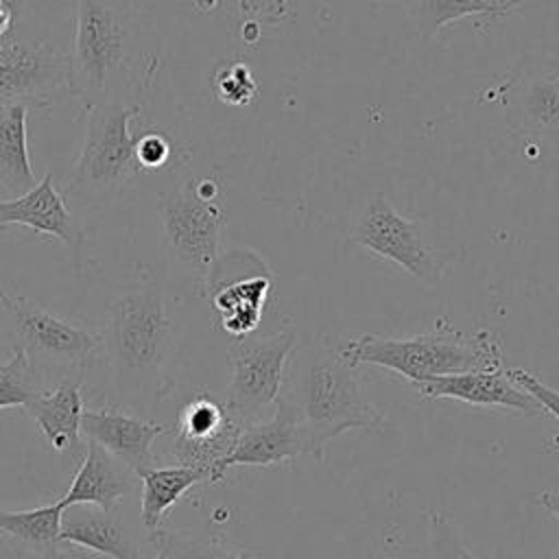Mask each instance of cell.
I'll use <instances>...</instances> for the list:
<instances>
[{
    "label": "cell",
    "mask_w": 559,
    "mask_h": 559,
    "mask_svg": "<svg viewBox=\"0 0 559 559\" xmlns=\"http://www.w3.org/2000/svg\"><path fill=\"white\" fill-rule=\"evenodd\" d=\"M207 483L199 469L186 465L153 467L140 476V522L151 542L164 531V518L192 487Z\"/></svg>",
    "instance_id": "7402d4cb"
},
{
    "label": "cell",
    "mask_w": 559,
    "mask_h": 559,
    "mask_svg": "<svg viewBox=\"0 0 559 559\" xmlns=\"http://www.w3.org/2000/svg\"><path fill=\"white\" fill-rule=\"evenodd\" d=\"M507 376L518 386H522L528 395H533L542 404V408L546 413H550L559 421V391L557 389H552L550 384L542 382L535 373H531L526 369H507Z\"/></svg>",
    "instance_id": "f546056e"
},
{
    "label": "cell",
    "mask_w": 559,
    "mask_h": 559,
    "mask_svg": "<svg viewBox=\"0 0 559 559\" xmlns=\"http://www.w3.org/2000/svg\"><path fill=\"white\" fill-rule=\"evenodd\" d=\"M44 389H48L46 382L24 352L13 349L11 358L0 365V411L11 406L26 408Z\"/></svg>",
    "instance_id": "484cf974"
},
{
    "label": "cell",
    "mask_w": 559,
    "mask_h": 559,
    "mask_svg": "<svg viewBox=\"0 0 559 559\" xmlns=\"http://www.w3.org/2000/svg\"><path fill=\"white\" fill-rule=\"evenodd\" d=\"M61 544L79 546L111 559H151L122 504L111 509L72 504L61 515Z\"/></svg>",
    "instance_id": "9a60e30c"
},
{
    "label": "cell",
    "mask_w": 559,
    "mask_h": 559,
    "mask_svg": "<svg viewBox=\"0 0 559 559\" xmlns=\"http://www.w3.org/2000/svg\"><path fill=\"white\" fill-rule=\"evenodd\" d=\"M221 181L207 175H183L157 197V225L168 260L207 295L221 260L225 231Z\"/></svg>",
    "instance_id": "8992f818"
},
{
    "label": "cell",
    "mask_w": 559,
    "mask_h": 559,
    "mask_svg": "<svg viewBox=\"0 0 559 559\" xmlns=\"http://www.w3.org/2000/svg\"><path fill=\"white\" fill-rule=\"evenodd\" d=\"M352 242L376 258L397 264L402 271L426 284L439 282L454 260L452 253L430 245L421 234L419 223L402 216L380 190L369 194L356 227L352 229Z\"/></svg>",
    "instance_id": "9c48e42d"
},
{
    "label": "cell",
    "mask_w": 559,
    "mask_h": 559,
    "mask_svg": "<svg viewBox=\"0 0 559 559\" xmlns=\"http://www.w3.org/2000/svg\"><path fill=\"white\" fill-rule=\"evenodd\" d=\"M242 426L207 391L197 393L177 415L175 426L166 428L173 465L199 469L207 483L225 478V461L231 454Z\"/></svg>",
    "instance_id": "30bf717a"
},
{
    "label": "cell",
    "mask_w": 559,
    "mask_h": 559,
    "mask_svg": "<svg viewBox=\"0 0 559 559\" xmlns=\"http://www.w3.org/2000/svg\"><path fill=\"white\" fill-rule=\"evenodd\" d=\"M507 122L518 133L559 142V66L522 59L498 90Z\"/></svg>",
    "instance_id": "7c38bea8"
},
{
    "label": "cell",
    "mask_w": 559,
    "mask_h": 559,
    "mask_svg": "<svg viewBox=\"0 0 559 559\" xmlns=\"http://www.w3.org/2000/svg\"><path fill=\"white\" fill-rule=\"evenodd\" d=\"M155 548L168 559H258L249 552L236 550L218 533H192V531H159Z\"/></svg>",
    "instance_id": "d4e9b609"
},
{
    "label": "cell",
    "mask_w": 559,
    "mask_h": 559,
    "mask_svg": "<svg viewBox=\"0 0 559 559\" xmlns=\"http://www.w3.org/2000/svg\"><path fill=\"white\" fill-rule=\"evenodd\" d=\"M70 94V55L48 46L0 39V107L48 109Z\"/></svg>",
    "instance_id": "8fae6325"
},
{
    "label": "cell",
    "mask_w": 559,
    "mask_h": 559,
    "mask_svg": "<svg viewBox=\"0 0 559 559\" xmlns=\"http://www.w3.org/2000/svg\"><path fill=\"white\" fill-rule=\"evenodd\" d=\"M421 44H430L435 35L454 20L467 15H504L485 0H402Z\"/></svg>",
    "instance_id": "cb8c5ba5"
},
{
    "label": "cell",
    "mask_w": 559,
    "mask_h": 559,
    "mask_svg": "<svg viewBox=\"0 0 559 559\" xmlns=\"http://www.w3.org/2000/svg\"><path fill=\"white\" fill-rule=\"evenodd\" d=\"M98 356L107 369L105 406L151 413L173 389L175 321L159 280L127 288L109 301Z\"/></svg>",
    "instance_id": "6da1fadb"
},
{
    "label": "cell",
    "mask_w": 559,
    "mask_h": 559,
    "mask_svg": "<svg viewBox=\"0 0 559 559\" xmlns=\"http://www.w3.org/2000/svg\"><path fill=\"white\" fill-rule=\"evenodd\" d=\"M212 90L216 98L225 105L242 107L258 96V83L253 72L242 61H229L214 70Z\"/></svg>",
    "instance_id": "4316f807"
},
{
    "label": "cell",
    "mask_w": 559,
    "mask_h": 559,
    "mask_svg": "<svg viewBox=\"0 0 559 559\" xmlns=\"http://www.w3.org/2000/svg\"><path fill=\"white\" fill-rule=\"evenodd\" d=\"M166 428L168 426L164 424L142 419L114 406L85 408L81 415V432L138 476L155 467L153 443L166 432Z\"/></svg>",
    "instance_id": "4fadbf2b"
},
{
    "label": "cell",
    "mask_w": 559,
    "mask_h": 559,
    "mask_svg": "<svg viewBox=\"0 0 559 559\" xmlns=\"http://www.w3.org/2000/svg\"><path fill=\"white\" fill-rule=\"evenodd\" d=\"M138 489L140 476L111 456L105 448L87 439L76 474L59 502L63 507L90 504L111 509L122 504V500L133 496Z\"/></svg>",
    "instance_id": "d6986e66"
},
{
    "label": "cell",
    "mask_w": 559,
    "mask_h": 559,
    "mask_svg": "<svg viewBox=\"0 0 559 559\" xmlns=\"http://www.w3.org/2000/svg\"><path fill=\"white\" fill-rule=\"evenodd\" d=\"M299 343L297 330L286 328L269 336H242L229 345L227 411L245 428L275 413L284 386L288 356Z\"/></svg>",
    "instance_id": "ba28073f"
},
{
    "label": "cell",
    "mask_w": 559,
    "mask_h": 559,
    "mask_svg": "<svg viewBox=\"0 0 559 559\" xmlns=\"http://www.w3.org/2000/svg\"><path fill=\"white\" fill-rule=\"evenodd\" d=\"M140 111L138 100L118 96L85 105V138L61 192L72 214L109 207L144 177L135 159L138 133L131 131V120Z\"/></svg>",
    "instance_id": "277c9868"
},
{
    "label": "cell",
    "mask_w": 559,
    "mask_h": 559,
    "mask_svg": "<svg viewBox=\"0 0 559 559\" xmlns=\"http://www.w3.org/2000/svg\"><path fill=\"white\" fill-rule=\"evenodd\" d=\"M356 369L321 343L306 349L297 343L288 356L282 395L297 406L314 459H323L328 443L347 430H386V417L367 402Z\"/></svg>",
    "instance_id": "3957f363"
},
{
    "label": "cell",
    "mask_w": 559,
    "mask_h": 559,
    "mask_svg": "<svg viewBox=\"0 0 559 559\" xmlns=\"http://www.w3.org/2000/svg\"><path fill=\"white\" fill-rule=\"evenodd\" d=\"M430 559H485L461 535L445 513H430Z\"/></svg>",
    "instance_id": "83f0119b"
},
{
    "label": "cell",
    "mask_w": 559,
    "mask_h": 559,
    "mask_svg": "<svg viewBox=\"0 0 559 559\" xmlns=\"http://www.w3.org/2000/svg\"><path fill=\"white\" fill-rule=\"evenodd\" d=\"M336 352L349 367L376 365L404 376L413 384L439 376L504 369L502 349L493 334L483 330L467 336L448 323L408 338L362 334L345 341Z\"/></svg>",
    "instance_id": "5b68a950"
},
{
    "label": "cell",
    "mask_w": 559,
    "mask_h": 559,
    "mask_svg": "<svg viewBox=\"0 0 559 559\" xmlns=\"http://www.w3.org/2000/svg\"><path fill=\"white\" fill-rule=\"evenodd\" d=\"M269 295L271 275L264 262L238 275L214 271L207 286V297L218 312L221 328L234 338L249 336L260 325Z\"/></svg>",
    "instance_id": "ac0fdd59"
},
{
    "label": "cell",
    "mask_w": 559,
    "mask_h": 559,
    "mask_svg": "<svg viewBox=\"0 0 559 559\" xmlns=\"http://www.w3.org/2000/svg\"><path fill=\"white\" fill-rule=\"evenodd\" d=\"M424 400H459L476 406L511 408L528 417H539L546 411L542 404L518 386L507 369L496 371H465L452 376H439L415 384Z\"/></svg>",
    "instance_id": "2e32d148"
},
{
    "label": "cell",
    "mask_w": 559,
    "mask_h": 559,
    "mask_svg": "<svg viewBox=\"0 0 559 559\" xmlns=\"http://www.w3.org/2000/svg\"><path fill=\"white\" fill-rule=\"evenodd\" d=\"M22 225L35 234L50 236L81 255V229L70 212L63 194L55 188L52 175L46 173L28 192L0 201V234L4 227Z\"/></svg>",
    "instance_id": "e0dca14e"
},
{
    "label": "cell",
    "mask_w": 559,
    "mask_h": 559,
    "mask_svg": "<svg viewBox=\"0 0 559 559\" xmlns=\"http://www.w3.org/2000/svg\"><path fill=\"white\" fill-rule=\"evenodd\" d=\"M13 2H17V0H13Z\"/></svg>",
    "instance_id": "d590c367"
},
{
    "label": "cell",
    "mask_w": 559,
    "mask_h": 559,
    "mask_svg": "<svg viewBox=\"0 0 559 559\" xmlns=\"http://www.w3.org/2000/svg\"><path fill=\"white\" fill-rule=\"evenodd\" d=\"M288 0H238V7L247 15H260L277 22L284 15Z\"/></svg>",
    "instance_id": "4dcf8cb0"
},
{
    "label": "cell",
    "mask_w": 559,
    "mask_h": 559,
    "mask_svg": "<svg viewBox=\"0 0 559 559\" xmlns=\"http://www.w3.org/2000/svg\"><path fill=\"white\" fill-rule=\"evenodd\" d=\"M63 504H52L9 511L0 509V535L17 550L37 559H57L61 548V515Z\"/></svg>",
    "instance_id": "44dd1931"
},
{
    "label": "cell",
    "mask_w": 559,
    "mask_h": 559,
    "mask_svg": "<svg viewBox=\"0 0 559 559\" xmlns=\"http://www.w3.org/2000/svg\"><path fill=\"white\" fill-rule=\"evenodd\" d=\"M135 159L144 175L159 173L166 166L175 164V148L164 133H159L155 129H146V131L138 133Z\"/></svg>",
    "instance_id": "f1b7e54d"
},
{
    "label": "cell",
    "mask_w": 559,
    "mask_h": 559,
    "mask_svg": "<svg viewBox=\"0 0 559 559\" xmlns=\"http://www.w3.org/2000/svg\"><path fill=\"white\" fill-rule=\"evenodd\" d=\"M138 13L116 0H74L70 94L87 103L129 98L148 83L159 59L142 44ZM131 100V98H129Z\"/></svg>",
    "instance_id": "7a4b0ae2"
},
{
    "label": "cell",
    "mask_w": 559,
    "mask_h": 559,
    "mask_svg": "<svg viewBox=\"0 0 559 559\" xmlns=\"http://www.w3.org/2000/svg\"><path fill=\"white\" fill-rule=\"evenodd\" d=\"M485 2H489L491 7H496V9H500V11H504V13H509L513 7H518L522 0H485Z\"/></svg>",
    "instance_id": "836d02e7"
},
{
    "label": "cell",
    "mask_w": 559,
    "mask_h": 559,
    "mask_svg": "<svg viewBox=\"0 0 559 559\" xmlns=\"http://www.w3.org/2000/svg\"><path fill=\"white\" fill-rule=\"evenodd\" d=\"M151 559H168V557H166L162 550H157V552H155Z\"/></svg>",
    "instance_id": "e575fe53"
},
{
    "label": "cell",
    "mask_w": 559,
    "mask_h": 559,
    "mask_svg": "<svg viewBox=\"0 0 559 559\" xmlns=\"http://www.w3.org/2000/svg\"><path fill=\"white\" fill-rule=\"evenodd\" d=\"M15 4L13 0H0V39L11 35L15 22Z\"/></svg>",
    "instance_id": "1f68e13d"
},
{
    "label": "cell",
    "mask_w": 559,
    "mask_h": 559,
    "mask_svg": "<svg viewBox=\"0 0 559 559\" xmlns=\"http://www.w3.org/2000/svg\"><path fill=\"white\" fill-rule=\"evenodd\" d=\"M24 105L0 107V194L15 199L28 192L35 183V170L28 153Z\"/></svg>",
    "instance_id": "603a6c76"
},
{
    "label": "cell",
    "mask_w": 559,
    "mask_h": 559,
    "mask_svg": "<svg viewBox=\"0 0 559 559\" xmlns=\"http://www.w3.org/2000/svg\"><path fill=\"white\" fill-rule=\"evenodd\" d=\"M537 500H539V504H542L546 511H550V513L559 520V491L544 489V491H539Z\"/></svg>",
    "instance_id": "d6a6232c"
},
{
    "label": "cell",
    "mask_w": 559,
    "mask_h": 559,
    "mask_svg": "<svg viewBox=\"0 0 559 559\" xmlns=\"http://www.w3.org/2000/svg\"><path fill=\"white\" fill-rule=\"evenodd\" d=\"M24 411L55 450L70 452L74 459L81 456V415L85 411L81 382L63 380L44 389Z\"/></svg>",
    "instance_id": "ffe728a7"
},
{
    "label": "cell",
    "mask_w": 559,
    "mask_h": 559,
    "mask_svg": "<svg viewBox=\"0 0 559 559\" xmlns=\"http://www.w3.org/2000/svg\"><path fill=\"white\" fill-rule=\"evenodd\" d=\"M0 334L11 349L26 354L46 386H55L63 380L83 382L85 369L100 354V330L70 321L2 286Z\"/></svg>",
    "instance_id": "52a82bcc"
},
{
    "label": "cell",
    "mask_w": 559,
    "mask_h": 559,
    "mask_svg": "<svg viewBox=\"0 0 559 559\" xmlns=\"http://www.w3.org/2000/svg\"><path fill=\"white\" fill-rule=\"evenodd\" d=\"M304 452H310V443L301 415L288 397L280 395L275 413L269 419L242 428L225 461V472L236 465L271 467L293 461Z\"/></svg>",
    "instance_id": "5bb4252c"
}]
</instances>
